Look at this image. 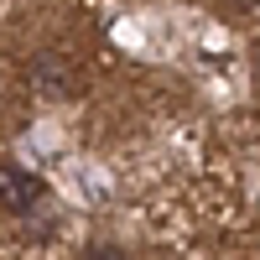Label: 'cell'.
Returning a JSON list of instances; mask_svg holds the SVG:
<instances>
[{
	"label": "cell",
	"instance_id": "6da1fadb",
	"mask_svg": "<svg viewBox=\"0 0 260 260\" xmlns=\"http://www.w3.org/2000/svg\"><path fill=\"white\" fill-rule=\"evenodd\" d=\"M31 89L42 99H68L73 94V68L62 52H37L31 57Z\"/></svg>",
	"mask_w": 260,
	"mask_h": 260
},
{
	"label": "cell",
	"instance_id": "7a4b0ae2",
	"mask_svg": "<svg viewBox=\"0 0 260 260\" xmlns=\"http://www.w3.org/2000/svg\"><path fill=\"white\" fill-rule=\"evenodd\" d=\"M37 198H42V182L31 177V172H26V167H11V161H0V208H11V213H26Z\"/></svg>",
	"mask_w": 260,
	"mask_h": 260
},
{
	"label": "cell",
	"instance_id": "3957f363",
	"mask_svg": "<svg viewBox=\"0 0 260 260\" xmlns=\"http://www.w3.org/2000/svg\"><path fill=\"white\" fill-rule=\"evenodd\" d=\"M89 260H125L120 250H110V245H99V250H89Z\"/></svg>",
	"mask_w": 260,
	"mask_h": 260
},
{
	"label": "cell",
	"instance_id": "277c9868",
	"mask_svg": "<svg viewBox=\"0 0 260 260\" xmlns=\"http://www.w3.org/2000/svg\"><path fill=\"white\" fill-rule=\"evenodd\" d=\"M229 6H234V11H255L260 0H229Z\"/></svg>",
	"mask_w": 260,
	"mask_h": 260
},
{
	"label": "cell",
	"instance_id": "5b68a950",
	"mask_svg": "<svg viewBox=\"0 0 260 260\" xmlns=\"http://www.w3.org/2000/svg\"><path fill=\"white\" fill-rule=\"evenodd\" d=\"M255 73H260V42H255Z\"/></svg>",
	"mask_w": 260,
	"mask_h": 260
}]
</instances>
